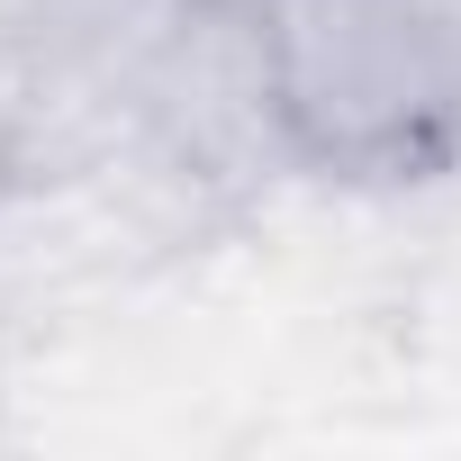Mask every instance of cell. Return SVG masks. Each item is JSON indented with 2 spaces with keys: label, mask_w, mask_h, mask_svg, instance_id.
<instances>
[{
  "label": "cell",
  "mask_w": 461,
  "mask_h": 461,
  "mask_svg": "<svg viewBox=\"0 0 461 461\" xmlns=\"http://www.w3.org/2000/svg\"><path fill=\"white\" fill-rule=\"evenodd\" d=\"M28 181V55L0 46V208Z\"/></svg>",
  "instance_id": "1"
}]
</instances>
